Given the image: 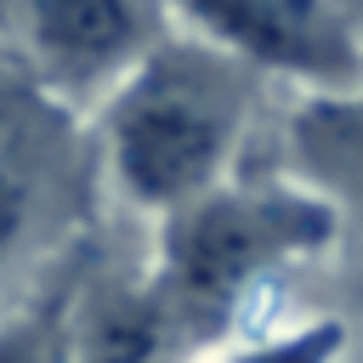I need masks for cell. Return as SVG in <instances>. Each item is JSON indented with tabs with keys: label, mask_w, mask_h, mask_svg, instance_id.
I'll use <instances>...</instances> for the list:
<instances>
[{
	"label": "cell",
	"mask_w": 363,
	"mask_h": 363,
	"mask_svg": "<svg viewBox=\"0 0 363 363\" xmlns=\"http://www.w3.org/2000/svg\"><path fill=\"white\" fill-rule=\"evenodd\" d=\"M335 340H340L335 329H306V335L278 340V346H267V352H250V357H238V363H329Z\"/></svg>",
	"instance_id": "8"
},
{
	"label": "cell",
	"mask_w": 363,
	"mask_h": 363,
	"mask_svg": "<svg viewBox=\"0 0 363 363\" xmlns=\"http://www.w3.org/2000/svg\"><path fill=\"white\" fill-rule=\"evenodd\" d=\"M34 204H40V164H34V147H28L23 125L0 113V267H6V261L17 255V244L28 238Z\"/></svg>",
	"instance_id": "5"
},
{
	"label": "cell",
	"mask_w": 363,
	"mask_h": 363,
	"mask_svg": "<svg viewBox=\"0 0 363 363\" xmlns=\"http://www.w3.org/2000/svg\"><path fill=\"white\" fill-rule=\"evenodd\" d=\"M227 85L204 62H153L125 102L113 108V147L130 193L142 199H187L210 182L227 142Z\"/></svg>",
	"instance_id": "2"
},
{
	"label": "cell",
	"mask_w": 363,
	"mask_h": 363,
	"mask_svg": "<svg viewBox=\"0 0 363 363\" xmlns=\"http://www.w3.org/2000/svg\"><path fill=\"white\" fill-rule=\"evenodd\" d=\"M0 363H57V306L11 323L0 335Z\"/></svg>",
	"instance_id": "7"
},
{
	"label": "cell",
	"mask_w": 363,
	"mask_h": 363,
	"mask_svg": "<svg viewBox=\"0 0 363 363\" xmlns=\"http://www.w3.org/2000/svg\"><path fill=\"white\" fill-rule=\"evenodd\" d=\"M34 40L62 62V68H96L113 51H125L136 17L130 0H23Z\"/></svg>",
	"instance_id": "4"
},
{
	"label": "cell",
	"mask_w": 363,
	"mask_h": 363,
	"mask_svg": "<svg viewBox=\"0 0 363 363\" xmlns=\"http://www.w3.org/2000/svg\"><path fill=\"white\" fill-rule=\"evenodd\" d=\"M323 233H329V210L301 193L261 187V193L204 199L176 221V233L164 238V267L153 289L130 295V306L153 335L159 357L170 363L176 352L221 329V318L255 284V272L318 244Z\"/></svg>",
	"instance_id": "1"
},
{
	"label": "cell",
	"mask_w": 363,
	"mask_h": 363,
	"mask_svg": "<svg viewBox=\"0 0 363 363\" xmlns=\"http://www.w3.org/2000/svg\"><path fill=\"white\" fill-rule=\"evenodd\" d=\"M301 136H306L312 164L329 170L335 182H346V187L363 199V108H323V113H306Z\"/></svg>",
	"instance_id": "6"
},
{
	"label": "cell",
	"mask_w": 363,
	"mask_h": 363,
	"mask_svg": "<svg viewBox=\"0 0 363 363\" xmlns=\"http://www.w3.org/2000/svg\"><path fill=\"white\" fill-rule=\"evenodd\" d=\"M187 11L238 51L295 74L346 79L357 68L340 17L323 0H187Z\"/></svg>",
	"instance_id": "3"
}]
</instances>
